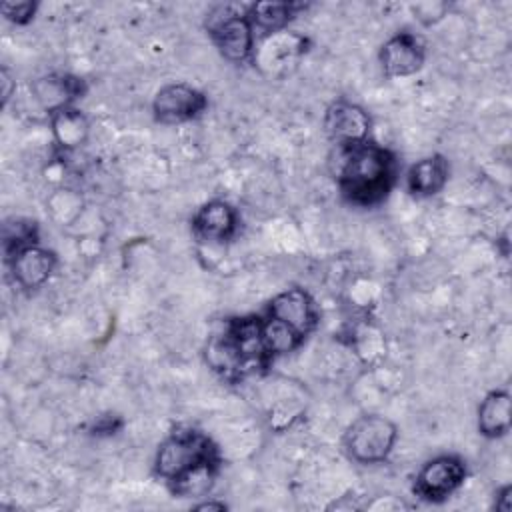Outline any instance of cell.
Listing matches in <instances>:
<instances>
[{
	"instance_id": "cell-13",
	"label": "cell",
	"mask_w": 512,
	"mask_h": 512,
	"mask_svg": "<svg viewBox=\"0 0 512 512\" xmlns=\"http://www.w3.org/2000/svg\"><path fill=\"white\" fill-rule=\"evenodd\" d=\"M512 426V398L506 388L490 390L478 404L476 428L488 440L504 438Z\"/></svg>"
},
{
	"instance_id": "cell-17",
	"label": "cell",
	"mask_w": 512,
	"mask_h": 512,
	"mask_svg": "<svg viewBox=\"0 0 512 512\" xmlns=\"http://www.w3.org/2000/svg\"><path fill=\"white\" fill-rule=\"evenodd\" d=\"M220 462H206L200 464L178 478L170 480L166 486L178 498H208V492L214 486Z\"/></svg>"
},
{
	"instance_id": "cell-22",
	"label": "cell",
	"mask_w": 512,
	"mask_h": 512,
	"mask_svg": "<svg viewBox=\"0 0 512 512\" xmlns=\"http://www.w3.org/2000/svg\"><path fill=\"white\" fill-rule=\"evenodd\" d=\"M14 92H16V80L12 78L10 70L6 66H2V70H0V106L2 108L8 106Z\"/></svg>"
},
{
	"instance_id": "cell-2",
	"label": "cell",
	"mask_w": 512,
	"mask_h": 512,
	"mask_svg": "<svg viewBox=\"0 0 512 512\" xmlns=\"http://www.w3.org/2000/svg\"><path fill=\"white\" fill-rule=\"evenodd\" d=\"M206 462H220L212 440L194 428H178L160 442L154 454V474L168 484Z\"/></svg>"
},
{
	"instance_id": "cell-21",
	"label": "cell",
	"mask_w": 512,
	"mask_h": 512,
	"mask_svg": "<svg viewBox=\"0 0 512 512\" xmlns=\"http://www.w3.org/2000/svg\"><path fill=\"white\" fill-rule=\"evenodd\" d=\"M412 10L424 26H432V24H436L444 18L448 6L444 2H434V4L432 2H420V4H412Z\"/></svg>"
},
{
	"instance_id": "cell-9",
	"label": "cell",
	"mask_w": 512,
	"mask_h": 512,
	"mask_svg": "<svg viewBox=\"0 0 512 512\" xmlns=\"http://www.w3.org/2000/svg\"><path fill=\"white\" fill-rule=\"evenodd\" d=\"M10 276L14 284L22 290L42 288L54 274L58 266V256L54 250L42 246L40 242L22 246L6 256Z\"/></svg>"
},
{
	"instance_id": "cell-23",
	"label": "cell",
	"mask_w": 512,
	"mask_h": 512,
	"mask_svg": "<svg viewBox=\"0 0 512 512\" xmlns=\"http://www.w3.org/2000/svg\"><path fill=\"white\" fill-rule=\"evenodd\" d=\"M494 508L500 510V512H510L512 510V486L510 484H504L496 490Z\"/></svg>"
},
{
	"instance_id": "cell-5",
	"label": "cell",
	"mask_w": 512,
	"mask_h": 512,
	"mask_svg": "<svg viewBox=\"0 0 512 512\" xmlns=\"http://www.w3.org/2000/svg\"><path fill=\"white\" fill-rule=\"evenodd\" d=\"M466 474V462L458 454H438L422 464L412 492L426 502H444L464 484Z\"/></svg>"
},
{
	"instance_id": "cell-18",
	"label": "cell",
	"mask_w": 512,
	"mask_h": 512,
	"mask_svg": "<svg viewBox=\"0 0 512 512\" xmlns=\"http://www.w3.org/2000/svg\"><path fill=\"white\" fill-rule=\"evenodd\" d=\"M304 340L306 338H302L290 326L282 324L276 318L262 314V344H264V352L270 362L278 356L298 350L304 344Z\"/></svg>"
},
{
	"instance_id": "cell-8",
	"label": "cell",
	"mask_w": 512,
	"mask_h": 512,
	"mask_svg": "<svg viewBox=\"0 0 512 512\" xmlns=\"http://www.w3.org/2000/svg\"><path fill=\"white\" fill-rule=\"evenodd\" d=\"M426 62L424 42L408 30L392 34L378 50V64L386 78H408L418 74Z\"/></svg>"
},
{
	"instance_id": "cell-14",
	"label": "cell",
	"mask_w": 512,
	"mask_h": 512,
	"mask_svg": "<svg viewBox=\"0 0 512 512\" xmlns=\"http://www.w3.org/2000/svg\"><path fill=\"white\" fill-rule=\"evenodd\" d=\"M450 176V164L442 154H430L416 160L406 172V188L414 198H432L444 190Z\"/></svg>"
},
{
	"instance_id": "cell-16",
	"label": "cell",
	"mask_w": 512,
	"mask_h": 512,
	"mask_svg": "<svg viewBox=\"0 0 512 512\" xmlns=\"http://www.w3.org/2000/svg\"><path fill=\"white\" fill-rule=\"evenodd\" d=\"M48 120H50L54 144L62 152H74L86 144V140L90 136V120L86 118V114L80 108H76V106L62 108V110L50 114Z\"/></svg>"
},
{
	"instance_id": "cell-11",
	"label": "cell",
	"mask_w": 512,
	"mask_h": 512,
	"mask_svg": "<svg viewBox=\"0 0 512 512\" xmlns=\"http://www.w3.org/2000/svg\"><path fill=\"white\" fill-rule=\"evenodd\" d=\"M88 86L80 76L68 72H50L38 76L30 84V94L34 102L50 116L62 108L74 106L86 94Z\"/></svg>"
},
{
	"instance_id": "cell-19",
	"label": "cell",
	"mask_w": 512,
	"mask_h": 512,
	"mask_svg": "<svg viewBox=\"0 0 512 512\" xmlns=\"http://www.w3.org/2000/svg\"><path fill=\"white\" fill-rule=\"evenodd\" d=\"M36 222L24 220V218H14L12 222L4 224V254H12L14 250L34 244L36 240Z\"/></svg>"
},
{
	"instance_id": "cell-3",
	"label": "cell",
	"mask_w": 512,
	"mask_h": 512,
	"mask_svg": "<svg viewBox=\"0 0 512 512\" xmlns=\"http://www.w3.org/2000/svg\"><path fill=\"white\" fill-rule=\"evenodd\" d=\"M398 442V426L382 414H362L342 434L346 456L358 464H382Z\"/></svg>"
},
{
	"instance_id": "cell-4",
	"label": "cell",
	"mask_w": 512,
	"mask_h": 512,
	"mask_svg": "<svg viewBox=\"0 0 512 512\" xmlns=\"http://www.w3.org/2000/svg\"><path fill=\"white\" fill-rule=\"evenodd\" d=\"M208 36L218 54L230 64H244L256 58V30L246 8L216 6L206 24Z\"/></svg>"
},
{
	"instance_id": "cell-6",
	"label": "cell",
	"mask_w": 512,
	"mask_h": 512,
	"mask_svg": "<svg viewBox=\"0 0 512 512\" xmlns=\"http://www.w3.org/2000/svg\"><path fill=\"white\" fill-rule=\"evenodd\" d=\"M208 108L202 90L186 82L164 84L152 98V116L158 124H184L198 118Z\"/></svg>"
},
{
	"instance_id": "cell-20",
	"label": "cell",
	"mask_w": 512,
	"mask_h": 512,
	"mask_svg": "<svg viewBox=\"0 0 512 512\" xmlns=\"http://www.w3.org/2000/svg\"><path fill=\"white\" fill-rule=\"evenodd\" d=\"M38 10V2L32 0H22V2H2L0 4V12L2 16L16 24V26H24L28 22H32V18L36 16Z\"/></svg>"
},
{
	"instance_id": "cell-15",
	"label": "cell",
	"mask_w": 512,
	"mask_h": 512,
	"mask_svg": "<svg viewBox=\"0 0 512 512\" xmlns=\"http://www.w3.org/2000/svg\"><path fill=\"white\" fill-rule=\"evenodd\" d=\"M306 6L302 2H252L246 6V14L256 30V36L270 38L286 30V26L296 18L300 10Z\"/></svg>"
},
{
	"instance_id": "cell-12",
	"label": "cell",
	"mask_w": 512,
	"mask_h": 512,
	"mask_svg": "<svg viewBox=\"0 0 512 512\" xmlns=\"http://www.w3.org/2000/svg\"><path fill=\"white\" fill-rule=\"evenodd\" d=\"M238 224V210L220 198L204 202L190 220L194 236L204 242H226L234 238Z\"/></svg>"
},
{
	"instance_id": "cell-10",
	"label": "cell",
	"mask_w": 512,
	"mask_h": 512,
	"mask_svg": "<svg viewBox=\"0 0 512 512\" xmlns=\"http://www.w3.org/2000/svg\"><path fill=\"white\" fill-rule=\"evenodd\" d=\"M264 314L290 326L302 338H308L318 324V308L312 296L300 286H292L274 294L266 304Z\"/></svg>"
},
{
	"instance_id": "cell-1",
	"label": "cell",
	"mask_w": 512,
	"mask_h": 512,
	"mask_svg": "<svg viewBox=\"0 0 512 512\" xmlns=\"http://www.w3.org/2000/svg\"><path fill=\"white\" fill-rule=\"evenodd\" d=\"M336 184L342 198L360 208L382 204L398 178V160L392 150L374 140L336 148Z\"/></svg>"
},
{
	"instance_id": "cell-24",
	"label": "cell",
	"mask_w": 512,
	"mask_h": 512,
	"mask_svg": "<svg viewBox=\"0 0 512 512\" xmlns=\"http://www.w3.org/2000/svg\"><path fill=\"white\" fill-rule=\"evenodd\" d=\"M194 510H228V504L222 500H202L192 506Z\"/></svg>"
},
{
	"instance_id": "cell-7",
	"label": "cell",
	"mask_w": 512,
	"mask_h": 512,
	"mask_svg": "<svg viewBox=\"0 0 512 512\" xmlns=\"http://www.w3.org/2000/svg\"><path fill=\"white\" fill-rule=\"evenodd\" d=\"M324 134L336 148L356 146L372 140V118L370 114L356 102L346 98H338L328 104L322 118Z\"/></svg>"
}]
</instances>
